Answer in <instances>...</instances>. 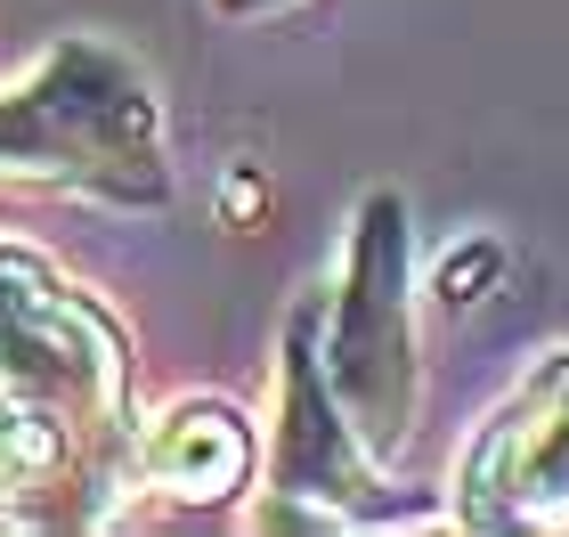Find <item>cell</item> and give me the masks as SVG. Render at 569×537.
Masks as SVG:
<instances>
[{
  "instance_id": "6da1fadb",
  "label": "cell",
  "mask_w": 569,
  "mask_h": 537,
  "mask_svg": "<svg viewBox=\"0 0 569 537\" xmlns=\"http://www.w3.org/2000/svg\"><path fill=\"white\" fill-rule=\"evenodd\" d=\"M0 156L24 163H73L107 188H154V107L147 90L98 49H58L33 90L0 107Z\"/></svg>"
},
{
  "instance_id": "7a4b0ae2",
  "label": "cell",
  "mask_w": 569,
  "mask_h": 537,
  "mask_svg": "<svg viewBox=\"0 0 569 537\" xmlns=\"http://www.w3.org/2000/svg\"><path fill=\"white\" fill-rule=\"evenodd\" d=\"M333 375L367 431H399L407 416V318H399V203H367L342 294V335H333Z\"/></svg>"
},
{
  "instance_id": "3957f363",
  "label": "cell",
  "mask_w": 569,
  "mask_h": 537,
  "mask_svg": "<svg viewBox=\"0 0 569 537\" xmlns=\"http://www.w3.org/2000/svg\"><path fill=\"white\" fill-rule=\"evenodd\" d=\"M472 514L480 521H537L569 514V358L529 382V399L488 431L472 465Z\"/></svg>"
},
{
  "instance_id": "277c9868",
  "label": "cell",
  "mask_w": 569,
  "mask_h": 537,
  "mask_svg": "<svg viewBox=\"0 0 569 537\" xmlns=\"http://www.w3.org/2000/svg\"><path fill=\"white\" fill-rule=\"evenodd\" d=\"M147 473L163 480L171 497H228L244 480V431L220 407H179V416L154 431Z\"/></svg>"
},
{
  "instance_id": "5b68a950",
  "label": "cell",
  "mask_w": 569,
  "mask_h": 537,
  "mask_svg": "<svg viewBox=\"0 0 569 537\" xmlns=\"http://www.w3.org/2000/svg\"><path fill=\"white\" fill-rule=\"evenodd\" d=\"M66 473V431L0 391V497H41L49 480Z\"/></svg>"
}]
</instances>
